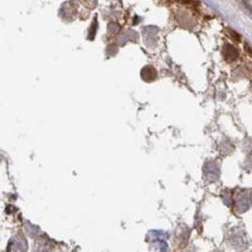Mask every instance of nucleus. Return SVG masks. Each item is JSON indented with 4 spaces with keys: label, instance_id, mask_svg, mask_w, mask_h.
<instances>
[{
    "label": "nucleus",
    "instance_id": "1",
    "mask_svg": "<svg viewBox=\"0 0 252 252\" xmlns=\"http://www.w3.org/2000/svg\"><path fill=\"white\" fill-rule=\"evenodd\" d=\"M226 49H227V59L228 61H233V59H236L237 58V56H238V53H237V51L233 47H231V46H227L226 47Z\"/></svg>",
    "mask_w": 252,
    "mask_h": 252
}]
</instances>
